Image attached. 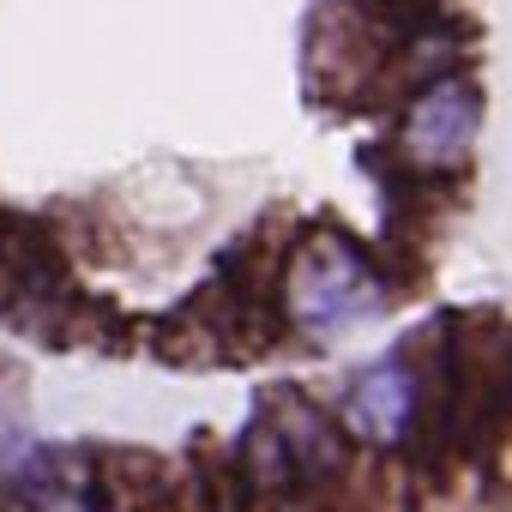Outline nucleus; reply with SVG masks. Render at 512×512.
Returning a JSON list of instances; mask_svg holds the SVG:
<instances>
[{"label": "nucleus", "mask_w": 512, "mask_h": 512, "mask_svg": "<svg viewBox=\"0 0 512 512\" xmlns=\"http://www.w3.org/2000/svg\"><path fill=\"white\" fill-rule=\"evenodd\" d=\"M398 37H404V25L392 19L386 0H320L314 25H308V79H314V91L332 97V103L368 91L386 73Z\"/></svg>", "instance_id": "2"}, {"label": "nucleus", "mask_w": 512, "mask_h": 512, "mask_svg": "<svg viewBox=\"0 0 512 512\" xmlns=\"http://www.w3.org/2000/svg\"><path fill=\"white\" fill-rule=\"evenodd\" d=\"M416 410H422V380L410 362H374L356 386H350V434H362L368 446H404L410 428H416Z\"/></svg>", "instance_id": "5"}, {"label": "nucleus", "mask_w": 512, "mask_h": 512, "mask_svg": "<svg viewBox=\"0 0 512 512\" xmlns=\"http://www.w3.org/2000/svg\"><path fill=\"white\" fill-rule=\"evenodd\" d=\"M476 133H482V91L446 73L410 97L404 127H398V157L416 175H452L470 163Z\"/></svg>", "instance_id": "3"}, {"label": "nucleus", "mask_w": 512, "mask_h": 512, "mask_svg": "<svg viewBox=\"0 0 512 512\" xmlns=\"http://www.w3.org/2000/svg\"><path fill=\"white\" fill-rule=\"evenodd\" d=\"M284 302L296 314V326L332 338L368 314H380L386 302V284L374 272V260L344 235V229H320L296 247V260H290V278H284Z\"/></svg>", "instance_id": "1"}, {"label": "nucleus", "mask_w": 512, "mask_h": 512, "mask_svg": "<svg viewBox=\"0 0 512 512\" xmlns=\"http://www.w3.org/2000/svg\"><path fill=\"white\" fill-rule=\"evenodd\" d=\"M13 422H19V392H13V380L0 374V440L13 434Z\"/></svg>", "instance_id": "7"}, {"label": "nucleus", "mask_w": 512, "mask_h": 512, "mask_svg": "<svg viewBox=\"0 0 512 512\" xmlns=\"http://www.w3.org/2000/svg\"><path fill=\"white\" fill-rule=\"evenodd\" d=\"M260 428L272 434V446H278V458H284V470H290V488H296V482H332V476H344V464H350L344 428H338L320 404H308L302 392H290V386H278V392L266 398Z\"/></svg>", "instance_id": "4"}, {"label": "nucleus", "mask_w": 512, "mask_h": 512, "mask_svg": "<svg viewBox=\"0 0 512 512\" xmlns=\"http://www.w3.org/2000/svg\"><path fill=\"white\" fill-rule=\"evenodd\" d=\"M25 512H103L85 488H31L25 494Z\"/></svg>", "instance_id": "6"}]
</instances>
